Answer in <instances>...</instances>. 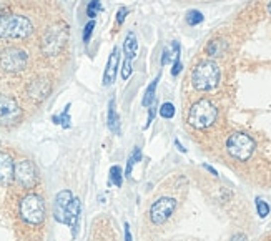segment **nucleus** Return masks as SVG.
Listing matches in <instances>:
<instances>
[{"instance_id": "nucleus-1", "label": "nucleus", "mask_w": 271, "mask_h": 241, "mask_svg": "<svg viewBox=\"0 0 271 241\" xmlns=\"http://www.w3.org/2000/svg\"><path fill=\"white\" fill-rule=\"evenodd\" d=\"M33 25L27 17L7 13L0 17V39L5 40H18L27 39L32 34Z\"/></svg>"}, {"instance_id": "nucleus-2", "label": "nucleus", "mask_w": 271, "mask_h": 241, "mask_svg": "<svg viewBox=\"0 0 271 241\" xmlns=\"http://www.w3.org/2000/svg\"><path fill=\"white\" fill-rule=\"evenodd\" d=\"M192 83L198 92H210L220 83V68L211 60L198 63L192 73Z\"/></svg>"}, {"instance_id": "nucleus-3", "label": "nucleus", "mask_w": 271, "mask_h": 241, "mask_svg": "<svg viewBox=\"0 0 271 241\" xmlns=\"http://www.w3.org/2000/svg\"><path fill=\"white\" fill-rule=\"evenodd\" d=\"M218 117V110L208 98H202V100L195 102L188 112V123L198 130L208 128L215 123Z\"/></svg>"}, {"instance_id": "nucleus-4", "label": "nucleus", "mask_w": 271, "mask_h": 241, "mask_svg": "<svg viewBox=\"0 0 271 241\" xmlns=\"http://www.w3.org/2000/svg\"><path fill=\"white\" fill-rule=\"evenodd\" d=\"M67 40H68V27L65 23H55L45 32L42 39V52L47 57L59 55L64 50Z\"/></svg>"}, {"instance_id": "nucleus-5", "label": "nucleus", "mask_w": 271, "mask_h": 241, "mask_svg": "<svg viewBox=\"0 0 271 241\" xmlns=\"http://www.w3.org/2000/svg\"><path fill=\"white\" fill-rule=\"evenodd\" d=\"M20 216L28 225H40L45 220V203L39 195H27L20 201Z\"/></svg>"}, {"instance_id": "nucleus-6", "label": "nucleus", "mask_w": 271, "mask_h": 241, "mask_svg": "<svg viewBox=\"0 0 271 241\" xmlns=\"http://www.w3.org/2000/svg\"><path fill=\"white\" fill-rule=\"evenodd\" d=\"M226 150L233 158L246 162L255 152V141L246 133H233L226 141Z\"/></svg>"}, {"instance_id": "nucleus-7", "label": "nucleus", "mask_w": 271, "mask_h": 241, "mask_svg": "<svg viewBox=\"0 0 271 241\" xmlns=\"http://www.w3.org/2000/svg\"><path fill=\"white\" fill-rule=\"evenodd\" d=\"M28 63V55L22 49L10 47L0 54V68L8 73L22 72Z\"/></svg>"}, {"instance_id": "nucleus-8", "label": "nucleus", "mask_w": 271, "mask_h": 241, "mask_svg": "<svg viewBox=\"0 0 271 241\" xmlns=\"http://www.w3.org/2000/svg\"><path fill=\"white\" fill-rule=\"evenodd\" d=\"M22 118V108L12 97L0 93V125H15Z\"/></svg>"}, {"instance_id": "nucleus-9", "label": "nucleus", "mask_w": 271, "mask_h": 241, "mask_svg": "<svg viewBox=\"0 0 271 241\" xmlns=\"http://www.w3.org/2000/svg\"><path fill=\"white\" fill-rule=\"evenodd\" d=\"M13 178L22 188H33L37 183V168L30 160H20L13 165Z\"/></svg>"}, {"instance_id": "nucleus-10", "label": "nucleus", "mask_w": 271, "mask_h": 241, "mask_svg": "<svg viewBox=\"0 0 271 241\" xmlns=\"http://www.w3.org/2000/svg\"><path fill=\"white\" fill-rule=\"evenodd\" d=\"M175 208H177V201L173 198H160L150 208V220L155 225H163L173 215Z\"/></svg>"}, {"instance_id": "nucleus-11", "label": "nucleus", "mask_w": 271, "mask_h": 241, "mask_svg": "<svg viewBox=\"0 0 271 241\" xmlns=\"http://www.w3.org/2000/svg\"><path fill=\"white\" fill-rule=\"evenodd\" d=\"M52 85L47 78H35L28 83L27 87V95L35 102H44L47 97L50 95Z\"/></svg>"}, {"instance_id": "nucleus-12", "label": "nucleus", "mask_w": 271, "mask_h": 241, "mask_svg": "<svg viewBox=\"0 0 271 241\" xmlns=\"http://www.w3.org/2000/svg\"><path fill=\"white\" fill-rule=\"evenodd\" d=\"M73 200L72 191L68 190H62L59 195L55 196L54 201V218L59 221V223L65 225V216H67V210H68L70 203Z\"/></svg>"}, {"instance_id": "nucleus-13", "label": "nucleus", "mask_w": 271, "mask_h": 241, "mask_svg": "<svg viewBox=\"0 0 271 241\" xmlns=\"http://www.w3.org/2000/svg\"><path fill=\"white\" fill-rule=\"evenodd\" d=\"M118 63H120V54H118V49L112 50L110 57H108V62H107V68L103 72V87H110V85L115 83L117 80V72H118Z\"/></svg>"}, {"instance_id": "nucleus-14", "label": "nucleus", "mask_w": 271, "mask_h": 241, "mask_svg": "<svg viewBox=\"0 0 271 241\" xmlns=\"http://www.w3.org/2000/svg\"><path fill=\"white\" fill-rule=\"evenodd\" d=\"M80 210H82L80 200H78V198H73L72 203H70V206H68V210H67V216H65V225H68L70 228H72L73 236H77V231H78Z\"/></svg>"}, {"instance_id": "nucleus-15", "label": "nucleus", "mask_w": 271, "mask_h": 241, "mask_svg": "<svg viewBox=\"0 0 271 241\" xmlns=\"http://www.w3.org/2000/svg\"><path fill=\"white\" fill-rule=\"evenodd\" d=\"M13 178V162L10 155L0 152V185H7Z\"/></svg>"}, {"instance_id": "nucleus-16", "label": "nucleus", "mask_w": 271, "mask_h": 241, "mask_svg": "<svg viewBox=\"0 0 271 241\" xmlns=\"http://www.w3.org/2000/svg\"><path fill=\"white\" fill-rule=\"evenodd\" d=\"M123 54H125V59L128 60H135L136 54H138V40H136L135 32H128V35L125 37V42H123Z\"/></svg>"}, {"instance_id": "nucleus-17", "label": "nucleus", "mask_w": 271, "mask_h": 241, "mask_svg": "<svg viewBox=\"0 0 271 241\" xmlns=\"http://www.w3.org/2000/svg\"><path fill=\"white\" fill-rule=\"evenodd\" d=\"M108 128L110 131H113L115 135H120V117H118V113L115 110V100H110L108 103Z\"/></svg>"}, {"instance_id": "nucleus-18", "label": "nucleus", "mask_w": 271, "mask_h": 241, "mask_svg": "<svg viewBox=\"0 0 271 241\" xmlns=\"http://www.w3.org/2000/svg\"><path fill=\"white\" fill-rule=\"evenodd\" d=\"M158 82H160V75L148 85V87H146L145 93H143V98H141V105H143V107L148 108L150 105H153V103H155V92H156V87H158Z\"/></svg>"}, {"instance_id": "nucleus-19", "label": "nucleus", "mask_w": 271, "mask_h": 241, "mask_svg": "<svg viewBox=\"0 0 271 241\" xmlns=\"http://www.w3.org/2000/svg\"><path fill=\"white\" fill-rule=\"evenodd\" d=\"M177 57H180V44L178 42H173L170 47H165L163 49V54H161V65L170 63L172 60H175Z\"/></svg>"}, {"instance_id": "nucleus-20", "label": "nucleus", "mask_w": 271, "mask_h": 241, "mask_svg": "<svg viewBox=\"0 0 271 241\" xmlns=\"http://www.w3.org/2000/svg\"><path fill=\"white\" fill-rule=\"evenodd\" d=\"M226 50V42L223 40H211L206 45V54L210 57H221Z\"/></svg>"}, {"instance_id": "nucleus-21", "label": "nucleus", "mask_w": 271, "mask_h": 241, "mask_svg": "<svg viewBox=\"0 0 271 241\" xmlns=\"http://www.w3.org/2000/svg\"><path fill=\"white\" fill-rule=\"evenodd\" d=\"M70 103H67L65 108H64V112L60 113V115H54L52 117V121H54L55 125H62L64 128H70Z\"/></svg>"}, {"instance_id": "nucleus-22", "label": "nucleus", "mask_w": 271, "mask_h": 241, "mask_svg": "<svg viewBox=\"0 0 271 241\" xmlns=\"http://www.w3.org/2000/svg\"><path fill=\"white\" fill-rule=\"evenodd\" d=\"M140 160H141V148H138V146H135V148H133V152H132V155H130V158H128L127 170H125V175H123V177L130 178L133 167H135V163H138Z\"/></svg>"}, {"instance_id": "nucleus-23", "label": "nucleus", "mask_w": 271, "mask_h": 241, "mask_svg": "<svg viewBox=\"0 0 271 241\" xmlns=\"http://www.w3.org/2000/svg\"><path fill=\"white\" fill-rule=\"evenodd\" d=\"M185 18H187V23H188V25H192V27L200 25V23L205 20V17H203V13L200 12V10H190Z\"/></svg>"}, {"instance_id": "nucleus-24", "label": "nucleus", "mask_w": 271, "mask_h": 241, "mask_svg": "<svg viewBox=\"0 0 271 241\" xmlns=\"http://www.w3.org/2000/svg\"><path fill=\"white\" fill-rule=\"evenodd\" d=\"M110 180H112V183L117 188L122 186V183H123V172H122V168L118 167V165H115V167L110 168Z\"/></svg>"}, {"instance_id": "nucleus-25", "label": "nucleus", "mask_w": 271, "mask_h": 241, "mask_svg": "<svg viewBox=\"0 0 271 241\" xmlns=\"http://www.w3.org/2000/svg\"><path fill=\"white\" fill-rule=\"evenodd\" d=\"M103 10V5H102V2L100 0H92V2H88V7H87V15L92 18L97 17L100 12Z\"/></svg>"}, {"instance_id": "nucleus-26", "label": "nucleus", "mask_w": 271, "mask_h": 241, "mask_svg": "<svg viewBox=\"0 0 271 241\" xmlns=\"http://www.w3.org/2000/svg\"><path fill=\"white\" fill-rule=\"evenodd\" d=\"M160 117L161 118H166V120L173 118L175 117V107H173V103H170V102L163 103V105L160 107Z\"/></svg>"}, {"instance_id": "nucleus-27", "label": "nucleus", "mask_w": 271, "mask_h": 241, "mask_svg": "<svg viewBox=\"0 0 271 241\" xmlns=\"http://www.w3.org/2000/svg\"><path fill=\"white\" fill-rule=\"evenodd\" d=\"M256 211H258L260 218H266L270 215V205L261 198H256Z\"/></svg>"}, {"instance_id": "nucleus-28", "label": "nucleus", "mask_w": 271, "mask_h": 241, "mask_svg": "<svg viewBox=\"0 0 271 241\" xmlns=\"http://www.w3.org/2000/svg\"><path fill=\"white\" fill-rule=\"evenodd\" d=\"M93 28H95V20H90L87 25L83 27V42H85V44H88L90 39H92Z\"/></svg>"}, {"instance_id": "nucleus-29", "label": "nucleus", "mask_w": 271, "mask_h": 241, "mask_svg": "<svg viewBox=\"0 0 271 241\" xmlns=\"http://www.w3.org/2000/svg\"><path fill=\"white\" fill-rule=\"evenodd\" d=\"M127 15H128V8L127 7L118 8V12H117V23H118V25H122V23L125 22Z\"/></svg>"}, {"instance_id": "nucleus-30", "label": "nucleus", "mask_w": 271, "mask_h": 241, "mask_svg": "<svg viewBox=\"0 0 271 241\" xmlns=\"http://www.w3.org/2000/svg\"><path fill=\"white\" fill-rule=\"evenodd\" d=\"M182 68H183L182 59H180V57H177V59L173 60V68H172V75H173V77H177V75L182 72Z\"/></svg>"}, {"instance_id": "nucleus-31", "label": "nucleus", "mask_w": 271, "mask_h": 241, "mask_svg": "<svg viewBox=\"0 0 271 241\" xmlns=\"http://www.w3.org/2000/svg\"><path fill=\"white\" fill-rule=\"evenodd\" d=\"M148 108H150V110H148V120H146L145 128H148V126L151 125V121H153V117H155V103H153V105H150Z\"/></svg>"}, {"instance_id": "nucleus-32", "label": "nucleus", "mask_w": 271, "mask_h": 241, "mask_svg": "<svg viewBox=\"0 0 271 241\" xmlns=\"http://www.w3.org/2000/svg\"><path fill=\"white\" fill-rule=\"evenodd\" d=\"M123 228H125V241H132V231H130V225L125 223V226H123Z\"/></svg>"}, {"instance_id": "nucleus-33", "label": "nucleus", "mask_w": 271, "mask_h": 241, "mask_svg": "<svg viewBox=\"0 0 271 241\" xmlns=\"http://www.w3.org/2000/svg\"><path fill=\"white\" fill-rule=\"evenodd\" d=\"M231 241H248V238H246V235H243V233H236L231 238Z\"/></svg>"}, {"instance_id": "nucleus-34", "label": "nucleus", "mask_w": 271, "mask_h": 241, "mask_svg": "<svg viewBox=\"0 0 271 241\" xmlns=\"http://www.w3.org/2000/svg\"><path fill=\"white\" fill-rule=\"evenodd\" d=\"M203 167H205V168L208 170V172L211 173V175H215V177H218V172H216V170L213 168V167H210V165H203Z\"/></svg>"}, {"instance_id": "nucleus-35", "label": "nucleus", "mask_w": 271, "mask_h": 241, "mask_svg": "<svg viewBox=\"0 0 271 241\" xmlns=\"http://www.w3.org/2000/svg\"><path fill=\"white\" fill-rule=\"evenodd\" d=\"M175 145H177V148H178V150H180V152H182V153H185V152H187V148H183V146H182V143H180L178 140H175Z\"/></svg>"}, {"instance_id": "nucleus-36", "label": "nucleus", "mask_w": 271, "mask_h": 241, "mask_svg": "<svg viewBox=\"0 0 271 241\" xmlns=\"http://www.w3.org/2000/svg\"><path fill=\"white\" fill-rule=\"evenodd\" d=\"M268 12H270V15H271V2H270V5H268Z\"/></svg>"}]
</instances>
